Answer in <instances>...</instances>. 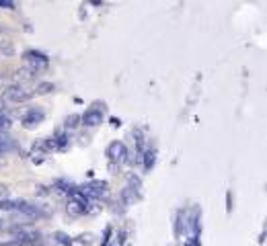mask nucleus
<instances>
[{
    "label": "nucleus",
    "mask_w": 267,
    "mask_h": 246,
    "mask_svg": "<svg viewBox=\"0 0 267 246\" xmlns=\"http://www.w3.org/2000/svg\"><path fill=\"white\" fill-rule=\"evenodd\" d=\"M10 127V119L6 117V115H2V113H0V133H2V131H6Z\"/></svg>",
    "instance_id": "9"
},
{
    "label": "nucleus",
    "mask_w": 267,
    "mask_h": 246,
    "mask_svg": "<svg viewBox=\"0 0 267 246\" xmlns=\"http://www.w3.org/2000/svg\"><path fill=\"white\" fill-rule=\"evenodd\" d=\"M4 228H6V224H4L2 220H0V232H4Z\"/></svg>",
    "instance_id": "10"
},
{
    "label": "nucleus",
    "mask_w": 267,
    "mask_h": 246,
    "mask_svg": "<svg viewBox=\"0 0 267 246\" xmlns=\"http://www.w3.org/2000/svg\"><path fill=\"white\" fill-rule=\"evenodd\" d=\"M2 99L10 103H25L31 99V90H27L21 84H8L2 88Z\"/></svg>",
    "instance_id": "1"
},
{
    "label": "nucleus",
    "mask_w": 267,
    "mask_h": 246,
    "mask_svg": "<svg viewBox=\"0 0 267 246\" xmlns=\"http://www.w3.org/2000/svg\"><path fill=\"white\" fill-rule=\"evenodd\" d=\"M41 121H44V111H41V109H31L27 115H23V123L29 127L37 125V123H41Z\"/></svg>",
    "instance_id": "5"
},
{
    "label": "nucleus",
    "mask_w": 267,
    "mask_h": 246,
    "mask_svg": "<svg viewBox=\"0 0 267 246\" xmlns=\"http://www.w3.org/2000/svg\"><path fill=\"white\" fill-rule=\"evenodd\" d=\"M109 156L113 158V160L123 162L125 156H128V150H125V146L121 142H115V144H111V148H109Z\"/></svg>",
    "instance_id": "6"
},
{
    "label": "nucleus",
    "mask_w": 267,
    "mask_h": 246,
    "mask_svg": "<svg viewBox=\"0 0 267 246\" xmlns=\"http://www.w3.org/2000/svg\"><path fill=\"white\" fill-rule=\"evenodd\" d=\"M82 191H84V193H87L89 197H93V199H101L103 195H107V185L101 183V181H93V183H89V185H84Z\"/></svg>",
    "instance_id": "3"
},
{
    "label": "nucleus",
    "mask_w": 267,
    "mask_h": 246,
    "mask_svg": "<svg viewBox=\"0 0 267 246\" xmlns=\"http://www.w3.org/2000/svg\"><path fill=\"white\" fill-rule=\"evenodd\" d=\"M10 146H12V142L6 138L4 133H0V154H6V152H10Z\"/></svg>",
    "instance_id": "7"
},
{
    "label": "nucleus",
    "mask_w": 267,
    "mask_h": 246,
    "mask_svg": "<svg viewBox=\"0 0 267 246\" xmlns=\"http://www.w3.org/2000/svg\"><path fill=\"white\" fill-rule=\"evenodd\" d=\"M82 211H84V207H82V205H80L76 199H72V201L68 203V213H72V215H78V213H82Z\"/></svg>",
    "instance_id": "8"
},
{
    "label": "nucleus",
    "mask_w": 267,
    "mask_h": 246,
    "mask_svg": "<svg viewBox=\"0 0 267 246\" xmlns=\"http://www.w3.org/2000/svg\"><path fill=\"white\" fill-rule=\"evenodd\" d=\"M25 64H27V68H29V70H33V72H44L46 68H48V60H46L44 56H39L37 51L27 53V56H25Z\"/></svg>",
    "instance_id": "2"
},
{
    "label": "nucleus",
    "mask_w": 267,
    "mask_h": 246,
    "mask_svg": "<svg viewBox=\"0 0 267 246\" xmlns=\"http://www.w3.org/2000/svg\"><path fill=\"white\" fill-rule=\"evenodd\" d=\"M103 111H99V109H97V107H93L91 109V111H87V113H84V117H82V123H84V125H87V127H95V125H99V123L103 121Z\"/></svg>",
    "instance_id": "4"
}]
</instances>
